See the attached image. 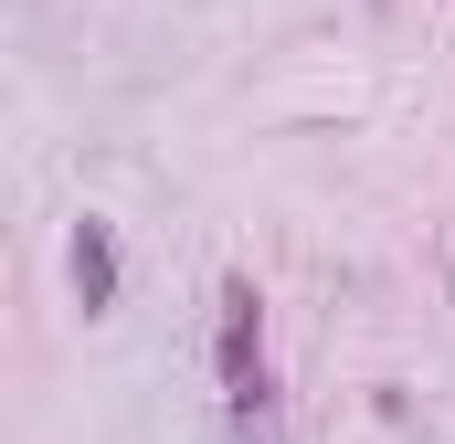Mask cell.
<instances>
[{
  "label": "cell",
  "mask_w": 455,
  "mask_h": 444,
  "mask_svg": "<svg viewBox=\"0 0 455 444\" xmlns=\"http://www.w3.org/2000/svg\"><path fill=\"white\" fill-rule=\"evenodd\" d=\"M223 402L243 413V424L265 413V307H254L243 275L223 286Z\"/></svg>",
  "instance_id": "6da1fadb"
},
{
  "label": "cell",
  "mask_w": 455,
  "mask_h": 444,
  "mask_svg": "<svg viewBox=\"0 0 455 444\" xmlns=\"http://www.w3.org/2000/svg\"><path fill=\"white\" fill-rule=\"evenodd\" d=\"M75 297H85V318L116 307V243H107V222H75Z\"/></svg>",
  "instance_id": "7a4b0ae2"
}]
</instances>
